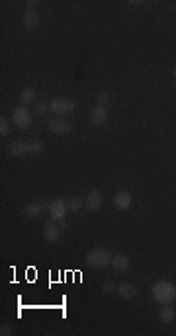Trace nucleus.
Listing matches in <instances>:
<instances>
[{"label": "nucleus", "mask_w": 176, "mask_h": 336, "mask_svg": "<svg viewBox=\"0 0 176 336\" xmlns=\"http://www.w3.org/2000/svg\"><path fill=\"white\" fill-rule=\"evenodd\" d=\"M151 297L161 305H170L172 301H176V285L166 280H159L151 287Z\"/></svg>", "instance_id": "f257e3e1"}, {"label": "nucleus", "mask_w": 176, "mask_h": 336, "mask_svg": "<svg viewBox=\"0 0 176 336\" xmlns=\"http://www.w3.org/2000/svg\"><path fill=\"white\" fill-rule=\"evenodd\" d=\"M84 262H86L88 268L104 270L112 264V254H110V250H106V248H94V250H90V252L86 254Z\"/></svg>", "instance_id": "f03ea898"}, {"label": "nucleus", "mask_w": 176, "mask_h": 336, "mask_svg": "<svg viewBox=\"0 0 176 336\" xmlns=\"http://www.w3.org/2000/svg\"><path fill=\"white\" fill-rule=\"evenodd\" d=\"M10 121H12L18 129H27V127H31V123H33V114H31L26 106H18V108L12 111Z\"/></svg>", "instance_id": "7ed1b4c3"}, {"label": "nucleus", "mask_w": 176, "mask_h": 336, "mask_svg": "<svg viewBox=\"0 0 176 336\" xmlns=\"http://www.w3.org/2000/svg\"><path fill=\"white\" fill-rule=\"evenodd\" d=\"M49 203L51 202H47V200H36V202L26 203V207L22 209V215L27 219H38L45 211H49Z\"/></svg>", "instance_id": "20e7f679"}, {"label": "nucleus", "mask_w": 176, "mask_h": 336, "mask_svg": "<svg viewBox=\"0 0 176 336\" xmlns=\"http://www.w3.org/2000/svg\"><path fill=\"white\" fill-rule=\"evenodd\" d=\"M75 109H77V104L71 102V100H65V98H53V100L49 102V111L55 114L57 118H61V116H65V114H73Z\"/></svg>", "instance_id": "39448f33"}, {"label": "nucleus", "mask_w": 176, "mask_h": 336, "mask_svg": "<svg viewBox=\"0 0 176 336\" xmlns=\"http://www.w3.org/2000/svg\"><path fill=\"white\" fill-rule=\"evenodd\" d=\"M67 202L63 200V198H55L53 202L49 203V217H51V221H59V219H63V217H67Z\"/></svg>", "instance_id": "423d86ee"}, {"label": "nucleus", "mask_w": 176, "mask_h": 336, "mask_svg": "<svg viewBox=\"0 0 176 336\" xmlns=\"http://www.w3.org/2000/svg\"><path fill=\"white\" fill-rule=\"evenodd\" d=\"M102 203H104V196H102V192H98V190H92V192H88V194L84 196V207H86L88 211H100V209H102Z\"/></svg>", "instance_id": "0eeeda50"}, {"label": "nucleus", "mask_w": 176, "mask_h": 336, "mask_svg": "<svg viewBox=\"0 0 176 336\" xmlns=\"http://www.w3.org/2000/svg\"><path fill=\"white\" fill-rule=\"evenodd\" d=\"M47 129L53 135H68L73 131V125L67 120H63V118H53L47 123Z\"/></svg>", "instance_id": "6e6552de"}, {"label": "nucleus", "mask_w": 176, "mask_h": 336, "mask_svg": "<svg viewBox=\"0 0 176 336\" xmlns=\"http://www.w3.org/2000/svg\"><path fill=\"white\" fill-rule=\"evenodd\" d=\"M114 205H116L120 211H127V209L133 205V196H131L127 190H120V192L114 196Z\"/></svg>", "instance_id": "1a4fd4ad"}, {"label": "nucleus", "mask_w": 176, "mask_h": 336, "mask_svg": "<svg viewBox=\"0 0 176 336\" xmlns=\"http://www.w3.org/2000/svg\"><path fill=\"white\" fill-rule=\"evenodd\" d=\"M43 239L47 242H51V244H55V242H59V239H61V229H59V225L57 223H53V221H47L45 225H43Z\"/></svg>", "instance_id": "9d476101"}, {"label": "nucleus", "mask_w": 176, "mask_h": 336, "mask_svg": "<svg viewBox=\"0 0 176 336\" xmlns=\"http://www.w3.org/2000/svg\"><path fill=\"white\" fill-rule=\"evenodd\" d=\"M108 108L106 106H94V108L90 109V116H88V120H90V123L94 125V127H98V125H104L106 121H108Z\"/></svg>", "instance_id": "9b49d317"}, {"label": "nucleus", "mask_w": 176, "mask_h": 336, "mask_svg": "<svg viewBox=\"0 0 176 336\" xmlns=\"http://www.w3.org/2000/svg\"><path fill=\"white\" fill-rule=\"evenodd\" d=\"M116 293H118V297H122V299H125V301H129V299H135L137 297V287L129 282H122V283H118Z\"/></svg>", "instance_id": "f8f14e48"}, {"label": "nucleus", "mask_w": 176, "mask_h": 336, "mask_svg": "<svg viewBox=\"0 0 176 336\" xmlns=\"http://www.w3.org/2000/svg\"><path fill=\"white\" fill-rule=\"evenodd\" d=\"M8 153L12 157H26L29 155V141H12L8 145Z\"/></svg>", "instance_id": "ddd939ff"}, {"label": "nucleus", "mask_w": 176, "mask_h": 336, "mask_svg": "<svg viewBox=\"0 0 176 336\" xmlns=\"http://www.w3.org/2000/svg\"><path fill=\"white\" fill-rule=\"evenodd\" d=\"M40 24V12L38 10H26L22 14V26L26 29H36Z\"/></svg>", "instance_id": "4468645a"}, {"label": "nucleus", "mask_w": 176, "mask_h": 336, "mask_svg": "<svg viewBox=\"0 0 176 336\" xmlns=\"http://www.w3.org/2000/svg\"><path fill=\"white\" fill-rule=\"evenodd\" d=\"M110 266L114 268V272L123 274V272L129 270V258H127L125 254H114L112 256V264H110Z\"/></svg>", "instance_id": "2eb2a0df"}, {"label": "nucleus", "mask_w": 176, "mask_h": 336, "mask_svg": "<svg viewBox=\"0 0 176 336\" xmlns=\"http://www.w3.org/2000/svg\"><path fill=\"white\" fill-rule=\"evenodd\" d=\"M36 104V88L31 86H26L24 90H20V106H31Z\"/></svg>", "instance_id": "dca6fc26"}, {"label": "nucleus", "mask_w": 176, "mask_h": 336, "mask_svg": "<svg viewBox=\"0 0 176 336\" xmlns=\"http://www.w3.org/2000/svg\"><path fill=\"white\" fill-rule=\"evenodd\" d=\"M159 319H161V323L170 324L176 319V309L172 305H163V307L159 309Z\"/></svg>", "instance_id": "f3484780"}, {"label": "nucleus", "mask_w": 176, "mask_h": 336, "mask_svg": "<svg viewBox=\"0 0 176 336\" xmlns=\"http://www.w3.org/2000/svg\"><path fill=\"white\" fill-rule=\"evenodd\" d=\"M82 205H84V198H81V196H71L67 200V209L71 213H79Z\"/></svg>", "instance_id": "a211bd4d"}, {"label": "nucleus", "mask_w": 176, "mask_h": 336, "mask_svg": "<svg viewBox=\"0 0 176 336\" xmlns=\"http://www.w3.org/2000/svg\"><path fill=\"white\" fill-rule=\"evenodd\" d=\"M8 135H10V120L0 116V137H8Z\"/></svg>", "instance_id": "6ab92c4d"}, {"label": "nucleus", "mask_w": 176, "mask_h": 336, "mask_svg": "<svg viewBox=\"0 0 176 336\" xmlns=\"http://www.w3.org/2000/svg\"><path fill=\"white\" fill-rule=\"evenodd\" d=\"M108 102H110V94L106 90H100L96 94V106H108Z\"/></svg>", "instance_id": "aec40b11"}, {"label": "nucleus", "mask_w": 176, "mask_h": 336, "mask_svg": "<svg viewBox=\"0 0 176 336\" xmlns=\"http://www.w3.org/2000/svg\"><path fill=\"white\" fill-rule=\"evenodd\" d=\"M41 151H43V143L41 141H38V139L29 141V155H40Z\"/></svg>", "instance_id": "412c9836"}, {"label": "nucleus", "mask_w": 176, "mask_h": 336, "mask_svg": "<svg viewBox=\"0 0 176 336\" xmlns=\"http://www.w3.org/2000/svg\"><path fill=\"white\" fill-rule=\"evenodd\" d=\"M33 111H36V116H43V114L49 111V104H47V102H36Z\"/></svg>", "instance_id": "4be33fe9"}, {"label": "nucleus", "mask_w": 176, "mask_h": 336, "mask_svg": "<svg viewBox=\"0 0 176 336\" xmlns=\"http://www.w3.org/2000/svg\"><path fill=\"white\" fill-rule=\"evenodd\" d=\"M116 287H118V285H116V283L112 282V280H108V282H104V285H102V289H104V293H106V295H112V293L116 291Z\"/></svg>", "instance_id": "5701e85b"}, {"label": "nucleus", "mask_w": 176, "mask_h": 336, "mask_svg": "<svg viewBox=\"0 0 176 336\" xmlns=\"http://www.w3.org/2000/svg\"><path fill=\"white\" fill-rule=\"evenodd\" d=\"M40 8V0H27L26 2V10H38Z\"/></svg>", "instance_id": "b1692460"}, {"label": "nucleus", "mask_w": 176, "mask_h": 336, "mask_svg": "<svg viewBox=\"0 0 176 336\" xmlns=\"http://www.w3.org/2000/svg\"><path fill=\"white\" fill-rule=\"evenodd\" d=\"M0 334H2V336H10V334H14V330L10 328V326H8V324H2V326H0Z\"/></svg>", "instance_id": "393cba45"}, {"label": "nucleus", "mask_w": 176, "mask_h": 336, "mask_svg": "<svg viewBox=\"0 0 176 336\" xmlns=\"http://www.w3.org/2000/svg\"><path fill=\"white\" fill-rule=\"evenodd\" d=\"M57 225H59V229H61V231H65V229L68 227V219H67V217L59 219V221H57Z\"/></svg>", "instance_id": "a878e982"}, {"label": "nucleus", "mask_w": 176, "mask_h": 336, "mask_svg": "<svg viewBox=\"0 0 176 336\" xmlns=\"http://www.w3.org/2000/svg\"><path fill=\"white\" fill-rule=\"evenodd\" d=\"M172 77H174V81H176V68H174V72H172Z\"/></svg>", "instance_id": "bb28decb"}]
</instances>
